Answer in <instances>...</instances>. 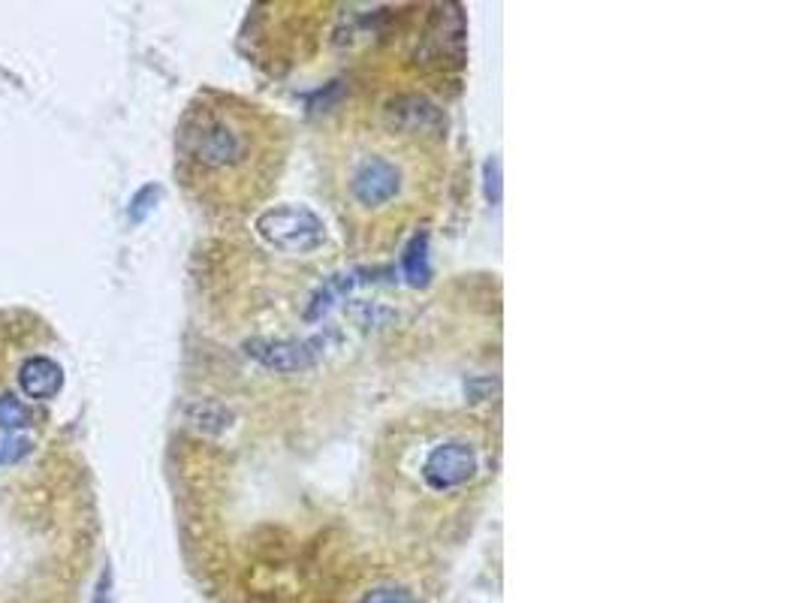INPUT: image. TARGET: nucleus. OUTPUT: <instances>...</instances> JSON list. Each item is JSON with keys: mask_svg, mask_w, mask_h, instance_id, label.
Listing matches in <instances>:
<instances>
[{"mask_svg": "<svg viewBox=\"0 0 805 603\" xmlns=\"http://www.w3.org/2000/svg\"><path fill=\"white\" fill-rule=\"evenodd\" d=\"M178 176L200 200L227 203L266 179V127L232 97H196L178 124Z\"/></svg>", "mask_w": 805, "mask_h": 603, "instance_id": "obj_1", "label": "nucleus"}, {"mask_svg": "<svg viewBox=\"0 0 805 603\" xmlns=\"http://www.w3.org/2000/svg\"><path fill=\"white\" fill-rule=\"evenodd\" d=\"M344 191L350 206L362 211H381L396 206L405 193V172L401 166L383 151H359L347 161Z\"/></svg>", "mask_w": 805, "mask_h": 603, "instance_id": "obj_2", "label": "nucleus"}, {"mask_svg": "<svg viewBox=\"0 0 805 603\" xmlns=\"http://www.w3.org/2000/svg\"><path fill=\"white\" fill-rule=\"evenodd\" d=\"M480 477V452L464 435H444L425 450L420 480L432 495H456Z\"/></svg>", "mask_w": 805, "mask_h": 603, "instance_id": "obj_3", "label": "nucleus"}, {"mask_svg": "<svg viewBox=\"0 0 805 603\" xmlns=\"http://www.w3.org/2000/svg\"><path fill=\"white\" fill-rule=\"evenodd\" d=\"M257 233L266 245L293 257H308L327 245L323 220L305 206H278L263 211L257 220Z\"/></svg>", "mask_w": 805, "mask_h": 603, "instance_id": "obj_4", "label": "nucleus"}, {"mask_svg": "<svg viewBox=\"0 0 805 603\" xmlns=\"http://www.w3.org/2000/svg\"><path fill=\"white\" fill-rule=\"evenodd\" d=\"M18 384L25 389V396L34 398V401H49L61 393L64 386V371L58 362L46 357H34L22 365V374H18Z\"/></svg>", "mask_w": 805, "mask_h": 603, "instance_id": "obj_5", "label": "nucleus"}, {"mask_svg": "<svg viewBox=\"0 0 805 603\" xmlns=\"http://www.w3.org/2000/svg\"><path fill=\"white\" fill-rule=\"evenodd\" d=\"M259 359L278 371H296L311 365V354L302 344H266V350H259Z\"/></svg>", "mask_w": 805, "mask_h": 603, "instance_id": "obj_6", "label": "nucleus"}, {"mask_svg": "<svg viewBox=\"0 0 805 603\" xmlns=\"http://www.w3.org/2000/svg\"><path fill=\"white\" fill-rule=\"evenodd\" d=\"M34 420V413L18 401L15 396H0V428H7V432H13V428H25Z\"/></svg>", "mask_w": 805, "mask_h": 603, "instance_id": "obj_7", "label": "nucleus"}, {"mask_svg": "<svg viewBox=\"0 0 805 603\" xmlns=\"http://www.w3.org/2000/svg\"><path fill=\"white\" fill-rule=\"evenodd\" d=\"M362 603H413L410 594L405 589H396V586H383V589H374L366 594Z\"/></svg>", "mask_w": 805, "mask_h": 603, "instance_id": "obj_8", "label": "nucleus"}, {"mask_svg": "<svg viewBox=\"0 0 805 603\" xmlns=\"http://www.w3.org/2000/svg\"><path fill=\"white\" fill-rule=\"evenodd\" d=\"M28 452L22 440H0V462H15Z\"/></svg>", "mask_w": 805, "mask_h": 603, "instance_id": "obj_9", "label": "nucleus"}]
</instances>
